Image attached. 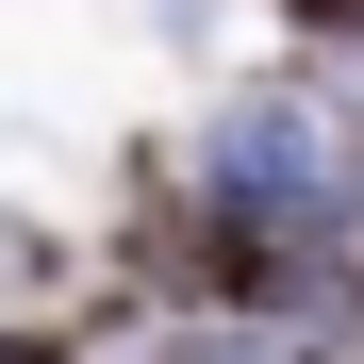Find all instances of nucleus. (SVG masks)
<instances>
[{"label": "nucleus", "instance_id": "f257e3e1", "mask_svg": "<svg viewBox=\"0 0 364 364\" xmlns=\"http://www.w3.org/2000/svg\"><path fill=\"white\" fill-rule=\"evenodd\" d=\"M0 364H33V348H0Z\"/></svg>", "mask_w": 364, "mask_h": 364}]
</instances>
